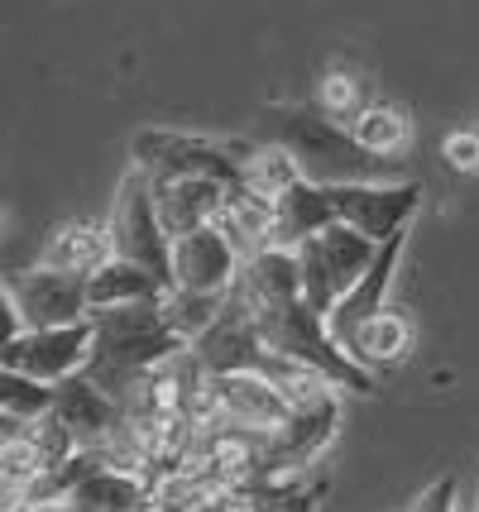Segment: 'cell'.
Instances as JSON below:
<instances>
[{
    "instance_id": "1",
    "label": "cell",
    "mask_w": 479,
    "mask_h": 512,
    "mask_svg": "<svg viewBox=\"0 0 479 512\" xmlns=\"http://www.w3.org/2000/svg\"><path fill=\"white\" fill-rule=\"evenodd\" d=\"M264 130L274 144L302 163L307 182L321 187H345V182H384L379 178V158H369L350 125L331 120L326 111H307V106H269L264 111Z\"/></svg>"
},
{
    "instance_id": "2",
    "label": "cell",
    "mask_w": 479,
    "mask_h": 512,
    "mask_svg": "<svg viewBox=\"0 0 479 512\" xmlns=\"http://www.w3.org/2000/svg\"><path fill=\"white\" fill-rule=\"evenodd\" d=\"M245 307H250V302H245ZM254 326H259L264 350H278V355L312 364V369L326 374L336 388H350V393H374V374L360 369V364L350 359V350L331 335L326 316H317L307 302L274 307V312H254Z\"/></svg>"
},
{
    "instance_id": "3",
    "label": "cell",
    "mask_w": 479,
    "mask_h": 512,
    "mask_svg": "<svg viewBox=\"0 0 479 512\" xmlns=\"http://www.w3.org/2000/svg\"><path fill=\"white\" fill-rule=\"evenodd\" d=\"M96 316L77 321V326H34L20 340H5L0 345V369L24 374V379H39L48 388H63L68 379H82L96 359Z\"/></svg>"
},
{
    "instance_id": "4",
    "label": "cell",
    "mask_w": 479,
    "mask_h": 512,
    "mask_svg": "<svg viewBox=\"0 0 479 512\" xmlns=\"http://www.w3.org/2000/svg\"><path fill=\"white\" fill-rule=\"evenodd\" d=\"M111 240L115 254L130 259V264L154 268L163 283H173V240L159 221V206H154V182L144 168H135L130 178L120 182V197L111 211Z\"/></svg>"
},
{
    "instance_id": "5",
    "label": "cell",
    "mask_w": 479,
    "mask_h": 512,
    "mask_svg": "<svg viewBox=\"0 0 479 512\" xmlns=\"http://www.w3.org/2000/svg\"><path fill=\"white\" fill-rule=\"evenodd\" d=\"M130 154H135V168H144L149 178H211L226 187L240 182V163L226 154V144L202 134L139 130L130 139Z\"/></svg>"
},
{
    "instance_id": "6",
    "label": "cell",
    "mask_w": 479,
    "mask_h": 512,
    "mask_svg": "<svg viewBox=\"0 0 479 512\" xmlns=\"http://www.w3.org/2000/svg\"><path fill=\"white\" fill-rule=\"evenodd\" d=\"M341 225H355L365 240L388 245L408 235L412 216L422 211V182H345L331 187Z\"/></svg>"
},
{
    "instance_id": "7",
    "label": "cell",
    "mask_w": 479,
    "mask_h": 512,
    "mask_svg": "<svg viewBox=\"0 0 479 512\" xmlns=\"http://www.w3.org/2000/svg\"><path fill=\"white\" fill-rule=\"evenodd\" d=\"M0 292L15 297L29 331L34 326H77V321L92 316V297H87V278L82 273H58V268L34 264L24 273H10Z\"/></svg>"
},
{
    "instance_id": "8",
    "label": "cell",
    "mask_w": 479,
    "mask_h": 512,
    "mask_svg": "<svg viewBox=\"0 0 479 512\" xmlns=\"http://www.w3.org/2000/svg\"><path fill=\"white\" fill-rule=\"evenodd\" d=\"M240 273H245L240 249L230 245L221 230H211V225L197 230V235L173 240V288L230 297V292L240 288Z\"/></svg>"
},
{
    "instance_id": "9",
    "label": "cell",
    "mask_w": 479,
    "mask_h": 512,
    "mask_svg": "<svg viewBox=\"0 0 479 512\" xmlns=\"http://www.w3.org/2000/svg\"><path fill=\"white\" fill-rule=\"evenodd\" d=\"M192 355L202 359V369L211 379H226V374H259V359H264V340L254 326V312L245 307L240 292H230L226 316L211 326V331L192 345Z\"/></svg>"
},
{
    "instance_id": "10",
    "label": "cell",
    "mask_w": 479,
    "mask_h": 512,
    "mask_svg": "<svg viewBox=\"0 0 479 512\" xmlns=\"http://www.w3.org/2000/svg\"><path fill=\"white\" fill-rule=\"evenodd\" d=\"M341 393L312 402V407H293V417L283 431L269 436V465H293V469H312L331 450V441L341 436Z\"/></svg>"
},
{
    "instance_id": "11",
    "label": "cell",
    "mask_w": 479,
    "mask_h": 512,
    "mask_svg": "<svg viewBox=\"0 0 479 512\" xmlns=\"http://www.w3.org/2000/svg\"><path fill=\"white\" fill-rule=\"evenodd\" d=\"M154 182V206H159V221L168 230V240H183L197 235L221 216L226 206V182L211 178H149Z\"/></svg>"
},
{
    "instance_id": "12",
    "label": "cell",
    "mask_w": 479,
    "mask_h": 512,
    "mask_svg": "<svg viewBox=\"0 0 479 512\" xmlns=\"http://www.w3.org/2000/svg\"><path fill=\"white\" fill-rule=\"evenodd\" d=\"M53 412L72 426V436H77L82 446H92V450L115 446L120 431H125V407H120L106 388H96L87 374H82V379H68L58 388V407H53Z\"/></svg>"
},
{
    "instance_id": "13",
    "label": "cell",
    "mask_w": 479,
    "mask_h": 512,
    "mask_svg": "<svg viewBox=\"0 0 479 512\" xmlns=\"http://www.w3.org/2000/svg\"><path fill=\"white\" fill-rule=\"evenodd\" d=\"M211 383H216V398H221V417H226L230 426L274 436V431H283L288 417H293L288 398H283L264 374H226V379H211Z\"/></svg>"
},
{
    "instance_id": "14",
    "label": "cell",
    "mask_w": 479,
    "mask_h": 512,
    "mask_svg": "<svg viewBox=\"0 0 479 512\" xmlns=\"http://www.w3.org/2000/svg\"><path fill=\"white\" fill-rule=\"evenodd\" d=\"M240 297L250 302V312H274V307H293L302 302V268H297V249H254L240 273Z\"/></svg>"
},
{
    "instance_id": "15",
    "label": "cell",
    "mask_w": 479,
    "mask_h": 512,
    "mask_svg": "<svg viewBox=\"0 0 479 512\" xmlns=\"http://www.w3.org/2000/svg\"><path fill=\"white\" fill-rule=\"evenodd\" d=\"M336 221H341V216H336L331 187H321V182H297L293 192H283V197L274 201V240H269V245L302 249L307 240L326 235Z\"/></svg>"
},
{
    "instance_id": "16",
    "label": "cell",
    "mask_w": 479,
    "mask_h": 512,
    "mask_svg": "<svg viewBox=\"0 0 479 512\" xmlns=\"http://www.w3.org/2000/svg\"><path fill=\"white\" fill-rule=\"evenodd\" d=\"M403 249H408V235H398V240H388V245H379V259H374V268H369L365 278H360V288L355 292H345L341 297V307L331 312V335L336 340H350V335L365 326L369 316H379V312H388L384 307V297H388V288H393V273H398V264H403Z\"/></svg>"
},
{
    "instance_id": "17",
    "label": "cell",
    "mask_w": 479,
    "mask_h": 512,
    "mask_svg": "<svg viewBox=\"0 0 479 512\" xmlns=\"http://www.w3.org/2000/svg\"><path fill=\"white\" fill-rule=\"evenodd\" d=\"M221 144H226V154L240 163V182H245L250 192H259V197L278 201L283 192H293L297 182H307L302 163H297L283 144H274V139H221Z\"/></svg>"
},
{
    "instance_id": "18",
    "label": "cell",
    "mask_w": 479,
    "mask_h": 512,
    "mask_svg": "<svg viewBox=\"0 0 479 512\" xmlns=\"http://www.w3.org/2000/svg\"><path fill=\"white\" fill-rule=\"evenodd\" d=\"M173 283H163L154 268L130 264L115 254L111 264H101L96 273H87V297H92V316L101 312H120V307H149V302H163V292Z\"/></svg>"
},
{
    "instance_id": "19",
    "label": "cell",
    "mask_w": 479,
    "mask_h": 512,
    "mask_svg": "<svg viewBox=\"0 0 479 512\" xmlns=\"http://www.w3.org/2000/svg\"><path fill=\"white\" fill-rule=\"evenodd\" d=\"M115 259V240H111V225H96V221H63L53 235H48L39 264L58 268V273H96L101 264Z\"/></svg>"
},
{
    "instance_id": "20",
    "label": "cell",
    "mask_w": 479,
    "mask_h": 512,
    "mask_svg": "<svg viewBox=\"0 0 479 512\" xmlns=\"http://www.w3.org/2000/svg\"><path fill=\"white\" fill-rule=\"evenodd\" d=\"M412 345H417V331H412V321L403 312H379L369 316L360 331L345 340V350L350 359L369 369V374H384V369H398L403 359L412 355Z\"/></svg>"
},
{
    "instance_id": "21",
    "label": "cell",
    "mask_w": 479,
    "mask_h": 512,
    "mask_svg": "<svg viewBox=\"0 0 479 512\" xmlns=\"http://www.w3.org/2000/svg\"><path fill=\"white\" fill-rule=\"evenodd\" d=\"M149 493H154V474L111 465L72 493L68 512H149Z\"/></svg>"
},
{
    "instance_id": "22",
    "label": "cell",
    "mask_w": 479,
    "mask_h": 512,
    "mask_svg": "<svg viewBox=\"0 0 479 512\" xmlns=\"http://www.w3.org/2000/svg\"><path fill=\"white\" fill-rule=\"evenodd\" d=\"M312 245H317L321 264H326V273H331V283L341 288V297L360 288V278H365L369 268H374V259H379V245L365 240L355 225H341V221L331 225L326 235H317Z\"/></svg>"
},
{
    "instance_id": "23",
    "label": "cell",
    "mask_w": 479,
    "mask_h": 512,
    "mask_svg": "<svg viewBox=\"0 0 479 512\" xmlns=\"http://www.w3.org/2000/svg\"><path fill=\"white\" fill-rule=\"evenodd\" d=\"M350 134H355V144L365 149L369 158H398L403 149L412 144V120L403 106H393V101H369L365 111L350 120Z\"/></svg>"
},
{
    "instance_id": "24",
    "label": "cell",
    "mask_w": 479,
    "mask_h": 512,
    "mask_svg": "<svg viewBox=\"0 0 479 512\" xmlns=\"http://www.w3.org/2000/svg\"><path fill=\"white\" fill-rule=\"evenodd\" d=\"M230 297H216V292H187V288H168L163 292V326L173 335H183L187 345H197L221 316H226Z\"/></svg>"
},
{
    "instance_id": "25",
    "label": "cell",
    "mask_w": 479,
    "mask_h": 512,
    "mask_svg": "<svg viewBox=\"0 0 479 512\" xmlns=\"http://www.w3.org/2000/svg\"><path fill=\"white\" fill-rule=\"evenodd\" d=\"M58 407V388H48L39 379H24L0 369V417H20V422H44Z\"/></svg>"
},
{
    "instance_id": "26",
    "label": "cell",
    "mask_w": 479,
    "mask_h": 512,
    "mask_svg": "<svg viewBox=\"0 0 479 512\" xmlns=\"http://www.w3.org/2000/svg\"><path fill=\"white\" fill-rule=\"evenodd\" d=\"M365 82L355 77V72H345V67H331L326 77H321V111L331 115V120H341L350 125L355 115L365 111Z\"/></svg>"
},
{
    "instance_id": "27",
    "label": "cell",
    "mask_w": 479,
    "mask_h": 512,
    "mask_svg": "<svg viewBox=\"0 0 479 512\" xmlns=\"http://www.w3.org/2000/svg\"><path fill=\"white\" fill-rule=\"evenodd\" d=\"M34 446H39V455H44V469H63L82 450V441L72 436V426L53 412V417H44V422H34Z\"/></svg>"
},
{
    "instance_id": "28",
    "label": "cell",
    "mask_w": 479,
    "mask_h": 512,
    "mask_svg": "<svg viewBox=\"0 0 479 512\" xmlns=\"http://www.w3.org/2000/svg\"><path fill=\"white\" fill-rule=\"evenodd\" d=\"M163 326V307L149 302V307H120V312H101L96 316V331L101 340H120V335H144Z\"/></svg>"
},
{
    "instance_id": "29",
    "label": "cell",
    "mask_w": 479,
    "mask_h": 512,
    "mask_svg": "<svg viewBox=\"0 0 479 512\" xmlns=\"http://www.w3.org/2000/svg\"><path fill=\"white\" fill-rule=\"evenodd\" d=\"M441 158H446V168H451V173H479V130L446 134Z\"/></svg>"
},
{
    "instance_id": "30",
    "label": "cell",
    "mask_w": 479,
    "mask_h": 512,
    "mask_svg": "<svg viewBox=\"0 0 479 512\" xmlns=\"http://www.w3.org/2000/svg\"><path fill=\"white\" fill-rule=\"evenodd\" d=\"M408 512H460L456 508V479H451V474H441L432 489L417 493V503H412Z\"/></svg>"
},
{
    "instance_id": "31",
    "label": "cell",
    "mask_w": 479,
    "mask_h": 512,
    "mask_svg": "<svg viewBox=\"0 0 479 512\" xmlns=\"http://www.w3.org/2000/svg\"><path fill=\"white\" fill-rule=\"evenodd\" d=\"M475 512H479V503H475Z\"/></svg>"
}]
</instances>
